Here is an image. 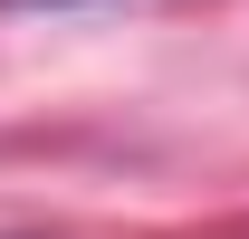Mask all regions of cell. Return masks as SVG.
Instances as JSON below:
<instances>
[{"label": "cell", "mask_w": 249, "mask_h": 239, "mask_svg": "<svg viewBox=\"0 0 249 239\" xmlns=\"http://www.w3.org/2000/svg\"><path fill=\"white\" fill-rule=\"evenodd\" d=\"M29 10H58V0H29Z\"/></svg>", "instance_id": "1"}]
</instances>
